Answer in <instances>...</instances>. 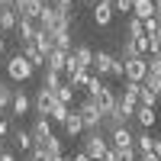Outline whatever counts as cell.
I'll list each match as a JSON object with an SVG mask.
<instances>
[{"mask_svg": "<svg viewBox=\"0 0 161 161\" xmlns=\"http://www.w3.org/2000/svg\"><path fill=\"white\" fill-rule=\"evenodd\" d=\"M36 29L42 32H61V29H71V10H61L55 3H45L42 16L36 19Z\"/></svg>", "mask_w": 161, "mask_h": 161, "instance_id": "obj_1", "label": "cell"}, {"mask_svg": "<svg viewBox=\"0 0 161 161\" xmlns=\"http://www.w3.org/2000/svg\"><path fill=\"white\" fill-rule=\"evenodd\" d=\"M74 110L80 113V123H84V132H100V126H103V113L97 110V103H93L90 97H84Z\"/></svg>", "mask_w": 161, "mask_h": 161, "instance_id": "obj_2", "label": "cell"}, {"mask_svg": "<svg viewBox=\"0 0 161 161\" xmlns=\"http://www.w3.org/2000/svg\"><path fill=\"white\" fill-rule=\"evenodd\" d=\"M84 152L90 161H103L106 158V152H110V139H103V132H87L84 136Z\"/></svg>", "mask_w": 161, "mask_h": 161, "instance_id": "obj_3", "label": "cell"}, {"mask_svg": "<svg viewBox=\"0 0 161 161\" xmlns=\"http://www.w3.org/2000/svg\"><path fill=\"white\" fill-rule=\"evenodd\" d=\"M32 71H36V68H32V64L19 55V52L7 61V77L13 80V84H23V80H29V77H32Z\"/></svg>", "mask_w": 161, "mask_h": 161, "instance_id": "obj_4", "label": "cell"}, {"mask_svg": "<svg viewBox=\"0 0 161 161\" xmlns=\"http://www.w3.org/2000/svg\"><path fill=\"white\" fill-rule=\"evenodd\" d=\"M77 68H84V71L93 68V48L90 45H74V52L68 55V68L64 71H77Z\"/></svg>", "mask_w": 161, "mask_h": 161, "instance_id": "obj_5", "label": "cell"}, {"mask_svg": "<svg viewBox=\"0 0 161 161\" xmlns=\"http://www.w3.org/2000/svg\"><path fill=\"white\" fill-rule=\"evenodd\" d=\"M116 97H119V90H116V87H110V84H103V90L97 93V97H90V100L97 103V110H100L103 116H110V113L116 110Z\"/></svg>", "mask_w": 161, "mask_h": 161, "instance_id": "obj_6", "label": "cell"}, {"mask_svg": "<svg viewBox=\"0 0 161 161\" xmlns=\"http://www.w3.org/2000/svg\"><path fill=\"white\" fill-rule=\"evenodd\" d=\"M145 74H148V58H129V61H126V71H123V80L142 84Z\"/></svg>", "mask_w": 161, "mask_h": 161, "instance_id": "obj_7", "label": "cell"}, {"mask_svg": "<svg viewBox=\"0 0 161 161\" xmlns=\"http://www.w3.org/2000/svg\"><path fill=\"white\" fill-rule=\"evenodd\" d=\"M55 103H58L55 90H45V87H39V90H36V97H32V110H36L39 116H48Z\"/></svg>", "mask_w": 161, "mask_h": 161, "instance_id": "obj_8", "label": "cell"}, {"mask_svg": "<svg viewBox=\"0 0 161 161\" xmlns=\"http://www.w3.org/2000/svg\"><path fill=\"white\" fill-rule=\"evenodd\" d=\"M29 136H32V142L36 145H45L55 132H52V119L48 116H36V123H32V129H29Z\"/></svg>", "mask_w": 161, "mask_h": 161, "instance_id": "obj_9", "label": "cell"}, {"mask_svg": "<svg viewBox=\"0 0 161 161\" xmlns=\"http://www.w3.org/2000/svg\"><path fill=\"white\" fill-rule=\"evenodd\" d=\"M113 64H116V55H110V52H93V71H97V77H110Z\"/></svg>", "mask_w": 161, "mask_h": 161, "instance_id": "obj_10", "label": "cell"}, {"mask_svg": "<svg viewBox=\"0 0 161 161\" xmlns=\"http://www.w3.org/2000/svg\"><path fill=\"white\" fill-rule=\"evenodd\" d=\"M113 0H97V3H93V23L97 26H110L113 23Z\"/></svg>", "mask_w": 161, "mask_h": 161, "instance_id": "obj_11", "label": "cell"}, {"mask_svg": "<svg viewBox=\"0 0 161 161\" xmlns=\"http://www.w3.org/2000/svg\"><path fill=\"white\" fill-rule=\"evenodd\" d=\"M110 148H136V136L129 132V126L110 132Z\"/></svg>", "mask_w": 161, "mask_h": 161, "instance_id": "obj_12", "label": "cell"}, {"mask_svg": "<svg viewBox=\"0 0 161 161\" xmlns=\"http://www.w3.org/2000/svg\"><path fill=\"white\" fill-rule=\"evenodd\" d=\"M29 110H32V97L26 90H16V93H13V103H10V113L13 116H26Z\"/></svg>", "mask_w": 161, "mask_h": 161, "instance_id": "obj_13", "label": "cell"}, {"mask_svg": "<svg viewBox=\"0 0 161 161\" xmlns=\"http://www.w3.org/2000/svg\"><path fill=\"white\" fill-rule=\"evenodd\" d=\"M19 55H23L26 61H29L32 68H45V55L36 48V42H26V45H19Z\"/></svg>", "mask_w": 161, "mask_h": 161, "instance_id": "obj_14", "label": "cell"}, {"mask_svg": "<svg viewBox=\"0 0 161 161\" xmlns=\"http://www.w3.org/2000/svg\"><path fill=\"white\" fill-rule=\"evenodd\" d=\"M132 119H139V126L148 132L158 123V110H155V106H136V116H132Z\"/></svg>", "mask_w": 161, "mask_h": 161, "instance_id": "obj_15", "label": "cell"}, {"mask_svg": "<svg viewBox=\"0 0 161 161\" xmlns=\"http://www.w3.org/2000/svg\"><path fill=\"white\" fill-rule=\"evenodd\" d=\"M64 136H68V139H77V136H84V123H80V113L77 110H71V116L68 119H64Z\"/></svg>", "mask_w": 161, "mask_h": 161, "instance_id": "obj_16", "label": "cell"}, {"mask_svg": "<svg viewBox=\"0 0 161 161\" xmlns=\"http://www.w3.org/2000/svg\"><path fill=\"white\" fill-rule=\"evenodd\" d=\"M10 136H13V142H16V148H19V152L29 155V152L36 148V142H32V136H29V129H10Z\"/></svg>", "mask_w": 161, "mask_h": 161, "instance_id": "obj_17", "label": "cell"}, {"mask_svg": "<svg viewBox=\"0 0 161 161\" xmlns=\"http://www.w3.org/2000/svg\"><path fill=\"white\" fill-rule=\"evenodd\" d=\"M16 32H19V45H26V42H36V23H32V19L19 16V23H16Z\"/></svg>", "mask_w": 161, "mask_h": 161, "instance_id": "obj_18", "label": "cell"}, {"mask_svg": "<svg viewBox=\"0 0 161 161\" xmlns=\"http://www.w3.org/2000/svg\"><path fill=\"white\" fill-rule=\"evenodd\" d=\"M45 68L48 71H58V74H64V68H68V52H52V55L45 58Z\"/></svg>", "mask_w": 161, "mask_h": 161, "instance_id": "obj_19", "label": "cell"}, {"mask_svg": "<svg viewBox=\"0 0 161 161\" xmlns=\"http://www.w3.org/2000/svg\"><path fill=\"white\" fill-rule=\"evenodd\" d=\"M129 16H136V19H142V23H145L148 16H155V3H152V0H136Z\"/></svg>", "mask_w": 161, "mask_h": 161, "instance_id": "obj_20", "label": "cell"}, {"mask_svg": "<svg viewBox=\"0 0 161 161\" xmlns=\"http://www.w3.org/2000/svg\"><path fill=\"white\" fill-rule=\"evenodd\" d=\"M36 48L42 52V55L48 58L52 52H55V39H52V32H42V29H36Z\"/></svg>", "mask_w": 161, "mask_h": 161, "instance_id": "obj_21", "label": "cell"}, {"mask_svg": "<svg viewBox=\"0 0 161 161\" xmlns=\"http://www.w3.org/2000/svg\"><path fill=\"white\" fill-rule=\"evenodd\" d=\"M148 152H155V136L152 132H139L136 136V155H148Z\"/></svg>", "mask_w": 161, "mask_h": 161, "instance_id": "obj_22", "label": "cell"}, {"mask_svg": "<svg viewBox=\"0 0 161 161\" xmlns=\"http://www.w3.org/2000/svg\"><path fill=\"white\" fill-rule=\"evenodd\" d=\"M42 10H45V0H26V7H23V13H19V16H26V19H39V16H42Z\"/></svg>", "mask_w": 161, "mask_h": 161, "instance_id": "obj_23", "label": "cell"}, {"mask_svg": "<svg viewBox=\"0 0 161 161\" xmlns=\"http://www.w3.org/2000/svg\"><path fill=\"white\" fill-rule=\"evenodd\" d=\"M16 23H19V16H16L10 7L0 10V32H13V29H16Z\"/></svg>", "mask_w": 161, "mask_h": 161, "instance_id": "obj_24", "label": "cell"}, {"mask_svg": "<svg viewBox=\"0 0 161 161\" xmlns=\"http://www.w3.org/2000/svg\"><path fill=\"white\" fill-rule=\"evenodd\" d=\"M61 80H64V74L42 68V87H45V90H58V87H61Z\"/></svg>", "mask_w": 161, "mask_h": 161, "instance_id": "obj_25", "label": "cell"}, {"mask_svg": "<svg viewBox=\"0 0 161 161\" xmlns=\"http://www.w3.org/2000/svg\"><path fill=\"white\" fill-rule=\"evenodd\" d=\"M55 97H58V103H64V106H71V110L77 106V103H74V87H71V84H64V80H61V87L55 90Z\"/></svg>", "mask_w": 161, "mask_h": 161, "instance_id": "obj_26", "label": "cell"}, {"mask_svg": "<svg viewBox=\"0 0 161 161\" xmlns=\"http://www.w3.org/2000/svg\"><path fill=\"white\" fill-rule=\"evenodd\" d=\"M145 36V26H142V19H136V16H126V39H142Z\"/></svg>", "mask_w": 161, "mask_h": 161, "instance_id": "obj_27", "label": "cell"}, {"mask_svg": "<svg viewBox=\"0 0 161 161\" xmlns=\"http://www.w3.org/2000/svg\"><path fill=\"white\" fill-rule=\"evenodd\" d=\"M68 116H71V106H64V103H55V106H52V113H48L52 123H61V126H64V119H68Z\"/></svg>", "mask_w": 161, "mask_h": 161, "instance_id": "obj_28", "label": "cell"}, {"mask_svg": "<svg viewBox=\"0 0 161 161\" xmlns=\"http://www.w3.org/2000/svg\"><path fill=\"white\" fill-rule=\"evenodd\" d=\"M13 93H16V87H10V84H0V116H3V110H10V103H13Z\"/></svg>", "mask_w": 161, "mask_h": 161, "instance_id": "obj_29", "label": "cell"}, {"mask_svg": "<svg viewBox=\"0 0 161 161\" xmlns=\"http://www.w3.org/2000/svg\"><path fill=\"white\" fill-rule=\"evenodd\" d=\"M116 58H123V61H129V58H139L136 42H132V39H123V45H119V55H116Z\"/></svg>", "mask_w": 161, "mask_h": 161, "instance_id": "obj_30", "label": "cell"}, {"mask_svg": "<svg viewBox=\"0 0 161 161\" xmlns=\"http://www.w3.org/2000/svg\"><path fill=\"white\" fill-rule=\"evenodd\" d=\"M110 155H113V161H139L136 148H110Z\"/></svg>", "mask_w": 161, "mask_h": 161, "instance_id": "obj_31", "label": "cell"}, {"mask_svg": "<svg viewBox=\"0 0 161 161\" xmlns=\"http://www.w3.org/2000/svg\"><path fill=\"white\" fill-rule=\"evenodd\" d=\"M84 90H87V97H97V93L103 90V77L90 74V77H87V84H84Z\"/></svg>", "mask_w": 161, "mask_h": 161, "instance_id": "obj_32", "label": "cell"}, {"mask_svg": "<svg viewBox=\"0 0 161 161\" xmlns=\"http://www.w3.org/2000/svg\"><path fill=\"white\" fill-rule=\"evenodd\" d=\"M158 93H152V90H145L142 87V93H139V106H155V110H158Z\"/></svg>", "mask_w": 161, "mask_h": 161, "instance_id": "obj_33", "label": "cell"}, {"mask_svg": "<svg viewBox=\"0 0 161 161\" xmlns=\"http://www.w3.org/2000/svg\"><path fill=\"white\" fill-rule=\"evenodd\" d=\"M36 148H45V152H48L52 158H55V155H61V139H58V136H52V139H48L45 145H36Z\"/></svg>", "mask_w": 161, "mask_h": 161, "instance_id": "obj_34", "label": "cell"}, {"mask_svg": "<svg viewBox=\"0 0 161 161\" xmlns=\"http://www.w3.org/2000/svg\"><path fill=\"white\" fill-rule=\"evenodd\" d=\"M26 161H52V155H48L45 148H32V152H29V158H26Z\"/></svg>", "mask_w": 161, "mask_h": 161, "instance_id": "obj_35", "label": "cell"}, {"mask_svg": "<svg viewBox=\"0 0 161 161\" xmlns=\"http://www.w3.org/2000/svg\"><path fill=\"white\" fill-rule=\"evenodd\" d=\"M132 3L136 0H113V10L116 13H132Z\"/></svg>", "mask_w": 161, "mask_h": 161, "instance_id": "obj_36", "label": "cell"}, {"mask_svg": "<svg viewBox=\"0 0 161 161\" xmlns=\"http://www.w3.org/2000/svg\"><path fill=\"white\" fill-rule=\"evenodd\" d=\"M142 26H145V36H155V32H158V29H161V23H158V19H155V16H148V19H145V23H142Z\"/></svg>", "mask_w": 161, "mask_h": 161, "instance_id": "obj_37", "label": "cell"}, {"mask_svg": "<svg viewBox=\"0 0 161 161\" xmlns=\"http://www.w3.org/2000/svg\"><path fill=\"white\" fill-rule=\"evenodd\" d=\"M148 74L161 77V58H148Z\"/></svg>", "mask_w": 161, "mask_h": 161, "instance_id": "obj_38", "label": "cell"}, {"mask_svg": "<svg viewBox=\"0 0 161 161\" xmlns=\"http://www.w3.org/2000/svg\"><path fill=\"white\" fill-rule=\"evenodd\" d=\"M23 7H26V0H10V10L16 13V16H19V13H23Z\"/></svg>", "mask_w": 161, "mask_h": 161, "instance_id": "obj_39", "label": "cell"}, {"mask_svg": "<svg viewBox=\"0 0 161 161\" xmlns=\"http://www.w3.org/2000/svg\"><path fill=\"white\" fill-rule=\"evenodd\" d=\"M7 136H10V123L0 116V139H7Z\"/></svg>", "mask_w": 161, "mask_h": 161, "instance_id": "obj_40", "label": "cell"}, {"mask_svg": "<svg viewBox=\"0 0 161 161\" xmlns=\"http://www.w3.org/2000/svg\"><path fill=\"white\" fill-rule=\"evenodd\" d=\"M52 3H55V7H61V10H71V3H74V0H52Z\"/></svg>", "mask_w": 161, "mask_h": 161, "instance_id": "obj_41", "label": "cell"}, {"mask_svg": "<svg viewBox=\"0 0 161 161\" xmlns=\"http://www.w3.org/2000/svg\"><path fill=\"white\" fill-rule=\"evenodd\" d=\"M139 161H161V158H158L155 152H148V155H139Z\"/></svg>", "mask_w": 161, "mask_h": 161, "instance_id": "obj_42", "label": "cell"}, {"mask_svg": "<svg viewBox=\"0 0 161 161\" xmlns=\"http://www.w3.org/2000/svg\"><path fill=\"white\" fill-rule=\"evenodd\" d=\"M0 161H16V155L13 152H0Z\"/></svg>", "mask_w": 161, "mask_h": 161, "instance_id": "obj_43", "label": "cell"}, {"mask_svg": "<svg viewBox=\"0 0 161 161\" xmlns=\"http://www.w3.org/2000/svg\"><path fill=\"white\" fill-rule=\"evenodd\" d=\"M71 161H90V158H87L84 152H74V155H71Z\"/></svg>", "mask_w": 161, "mask_h": 161, "instance_id": "obj_44", "label": "cell"}, {"mask_svg": "<svg viewBox=\"0 0 161 161\" xmlns=\"http://www.w3.org/2000/svg\"><path fill=\"white\" fill-rule=\"evenodd\" d=\"M155 155L161 158V139H155Z\"/></svg>", "mask_w": 161, "mask_h": 161, "instance_id": "obj_45", "label": "cell"}, {"mask_svg": "<svg viewBox=\"0 0 161 161\" xmlns=\"http://www.w3.org/2000/svg\"><path fill=\"white\" fill-rule=\"evenodd\" d=\"M3 48H7V39H3V32H0V55H3Z\"/></svg>", "mask_w": 161, "mask_h": 161, "instance_id": "obj_46", "label": "cell"}, {"mask_svg": "<svg viewBox=\"0 0 161 161\" xmlns=\"http://www.w3.org/2000/svg\"><path fill=\"white\" fill-rule=\"evenodd\" d=\"M52 161H68V155H55V158H52Z\"/></svg>", "mask_w": 161, "mask_h": 161, "instance_id": "obj_47", "label": "cell"}, {"mask_svg": "<svg viewBox=\"0 0 161 161\" xmlns=\"http://www.w3.org/2000/svg\"><path fill=\"white\" fill-rule=\"evenodd\" d=\"M103 161H113V155H110V152H106V158H103Z\"/></svg>", "mask_w": 161, "mask_h": 161, "instance_id": "obj_48", "label": "cell"}, {"mask_svg": "<svg viewBox=\"0 0 161 161\" xmlns=\"http://www.w3.org/2000/svg\"><path fill=\"white\" fill-rule=\"evenodd\" d=\"M84 3H97V0H84Z\"/></svg>", "mask_w": 161, "mask_h": 161, "instance_id": "obj_49", "label": "cell"}, {"mask_svg": "<svg viewBox=\"0 0 161 161\" xmlns=\"http://www.w3.org/2000/svg\"><path fill=\"white\" fill-rule=\"evenodd\" d=\"M152 3H158V0H152Z\"/></svg>", "mask_w": 161, "mask_h": 161, "instance_id": "obj_50", "label": "cell"}, {"mask_svg": "<svg viewBox=\"0 0 161 161\" xmlns=\"http://www.w3.org/2000/svg\"><path fill=\"white\" fill-rule=\"evenodd\" d=\"M68 161H71V158H68Z\"/></svg>", "mask_w": 161, "mask_h": 161, "instance_id": "obj_51", "label": "cell"}, {"mask_svg": "<svg viewBox=\"0 0 161 161\" xmlns=\"http://www.w3.org/2000/svg\"><path fill=\"white\" fill-rule=\"evenodd\" d=\"M158 23H161V19H158Z\"/></svg>", "mask_w": 161, "mask_h": 161, "instance_id": "obj_52", "label": "cell"}]
</instances>
